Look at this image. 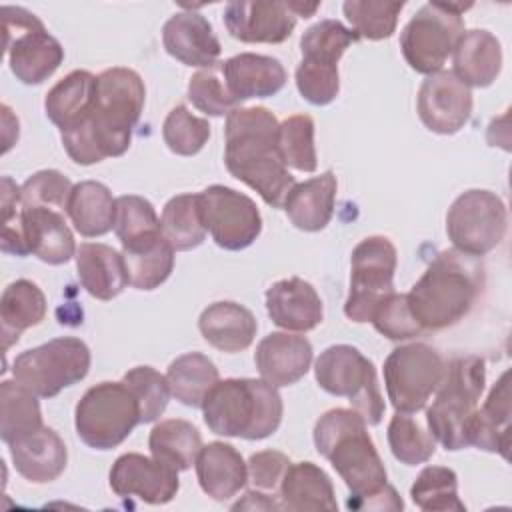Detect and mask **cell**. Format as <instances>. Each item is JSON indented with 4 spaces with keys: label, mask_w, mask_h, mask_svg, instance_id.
Returning <instances> with one entry per match:
<instances>
[{
    "label": "cell",
    "mask_w": 512,
    "mask_h": 512,
    "mask_svg": "<svg viewBox=\"0 0 512 512\" xmlns=\"http://www.w3.org/2000/svg\"><path fill=\"white\" fill-rule=\"evenodd\" d=\"M194 466L200 488L218 502L236 496L248 482V464L242 454L226 442L202 446Z\"/></svg>",
    "instance_id": "27"
},
{
    "label": "cell",
    "mask_w": 512,
    "mask_h": 512,
    "mask_svg": "<svg viewBox=\"0 0 512 512\" xmlns=\"http://www.w3.org/2000/svg\"><path fill=\"white\" fill-rule=\"evenodd\" d=\"M412 502L426 512H464L466 506L458 498V476L446 466H426L410 488Z\"/></svg>",
    "instance_id": "41"
},
{
    "label": "cell",
    "mask_w": 512,
    "mask_h": 512,
    "mask_svg": "<svg viewBox=\"0 0 512 512\" xmlns=\"http://www.w3.org/2000/svg\"><path fill=\"white\" fill-rule=\"evenodd\" d=\"M16 472L34 484L56 480L68 462L64 440L48 426L8 444Z\"/></svg>",
    "instance_id": "25"
},
{
    "label": "cell",
    "mask_w": 512,
    "mask_h": 512,
    "mask_svg": "<svg viewBox=\"0 0 512 512\" xmlns=\"http://www.w3.org/2000/svg\"><path fill=\"white\" fill-rule=\"evenodd\" d=\"M90 348L74 336L54 338L14 358L12 374L18 384L38 398H52L60 390L86 378Z\"/></svg>",
    "instance_id": "11"
},
{
    "label": "cell",
    "mask_w": 512,
    "mask_h": 512,
    "mask_svg": "<svg viewBox=\"0 0 512 512\" xmlns=\"http://www.w3.org/2000/svg\"><path fill=\"white\" fill-rule=\"evenodd\" d=\"M314 376L322 390L348 398L350 406L368 426L384 416V400L378 388L374 364L350 344L328 346L314 364Z\"/></svg>",
    "instance_id": "10"
},
{
    "label": "cell",
    "mask_w": 512,
    "mask_h": 512,
    "mask_svg": "<svg viewBox=\"0 0 512 512\" xmlns=\"http://www.w3.org/2000/svg\"><path fill=\"white\" fill-rule=\"evenodd\" d=\"M278 144L284 164L298 172H314L318 166L314 146V120L308 114H294L280 122Z\"/></svg>",
    "instance_id": "44"
},
{
    "label": "cell",
    "mask_w": 512,
    "mask_h": 512,
    "mask_svg": "<svg viewBox=\"0 0 512 512\" xmlns=\"http://www.w3.org/2000/svg\"><path fill=\"white\" fill-rule=\"evenodd\" d=\"M292 12L300 18H310L318 8H320V2H302V0H288Z\"/></svg>",
    "instance_id": "54"
},
{
    "label": "cell",
    "mask_w": 512,
    "mask_h": 512,
    "mask_svg": "<svg viewBox=\"0 0 512 512\" xmlns=\"http://www.w3.org/2000/svg\"><path fill=\"white\" fill-rule=\"evenodd\" d=\"M258 374L274 388L292 386L306 376L312 364V344L306 336L272 332L264 336L254 352Z\"/></svg>",
    "instance_id": "20"
},
{
    "label": "cell",
    "mask_w": 512,
    "mask_h": 512,
    "mask_svg": "<svg viewBox=\"0 0 512 512\" xmlns=\"http://www.w3.org/2000/svg\"><path fill=\"white\" fill-rule=\"evenodd\" d=\"M222 78L230 94L238 100L268 98L278 94L286 84V70L278 58L242 52L220 62Z\"/></svg>",
    "instance_id": "24"
},
{
    "label": "cell",
    "mask_w": 512,
    "mask_h": 512,
    "mask_svg": "<svg viewBox=\"0 0 512 512\" xmlns=\"http://www.w3.org/2000/svg\"><path fill=\"white\" fill-rule=\"evenodd\" d=\"M166 380L172 396L190 408H202L206 394L220 380L216 364L200 354L188 352L170 362Z\"/></svg>",
    "instance_id": "38"
},
{
    "label": "cell",
    "mask_w": 512,
    "mask_h": 512,
    "mask_svg": "<svg viewBox=\"0 0 512 512\" xmlns=\"http://www.w3.org/2000/svg\"><path fill=\"white\" fill-rule=\"evenodd\" d=\"M148 448L156 460L182 472L196 464L202 450V436L192 422L170 418L158 422L150 430Z\"/></svg>",
    "instance_id": "37"
},
{
    "label": "cell",
    "mask_w": 512,
    "mask_h": 512,
    "mask_svg": "<svg viewBox=\"0 0 512 512\" xmlns=\"http://www.w3.org/2000/svg\"><path fill=\"white\" fill-rule=\"evenodd\" d=\"M382 336L388 340H408L424 332L414 314L410 312L406 294H388L372 314L370 320Z\"/></svg>",
    "instance_id": "50"
},
{
    "label": "cell",
    "mask_w": 512,
    "mask_h": 512,
    "mask_svg": "<svg viewBox=\"0 0 512 512\" xmlns=\"http://www.w3.org/2000/svg\"><path fill=\"white\" fill-rule=\"evenodd\" d=\"M296 18L288 0H234L224 8L228 34L248 44H280L288 40Z\"/></svg>",
    "instance_id": "18"
},
{
    "label": "cell",
    "mask_w": 512,
    "mask_h": 512,
    "mask_svg": "<svg viewBox=\"0 0 512 512\" xmlns=\"http://www.w3.org/2000/svg\"><path fill=\"white\" fill-rule=\"evenodd\" d=\"M200 210L206 232L224 250H244L262 232V216L258 206L246 194L212 184L200 194Z\"/></svg>",
    "instance_id": "16"
},
{
    "label": "cell",
    "mask_w": 512,
    "mask_h": 512,
    "mask_svg": "<svg viewBox=\"0 0 512 512\" xmlns=\"http://www.w3.org/2000/svg\"><path fill=\"white\" fill-rule=\"evenodd\" d=\"M280 506L290 512L338 510L330 476L314 462H296L280 482Z\"/></svg>",
    "instance_id": "30"
},
{
    "label": "cell",
    "mask_w": 512,
    "mask_h": 512,
    "mask_svg": "<svg viewBox=\"0 0 512 512\" xmlns=\"http://www.w3.org/2000/svg\"><path fill=\"white\" fill-rule=\"evenodd\" d=\"M2 30L10 70L22 84H42L62 64V44L48 34L34 12L2 6Z\"/></svg>",
    "instance_id": "12"
},
{
    "label": "cell",
    "mask_w": 512,
    "mask_h": 512,
    "mask_svg": "<svg viewBox=\"0 0 512 512\" xmlns=\"http://www.w3.org/2000/svg\"><path fill=\"white\" fill-rule=\"evenodd\" d=\"M472 92L454 76L452 70H440L426 76L418 90V116L422 124L436 134H456L472 116Z\"/></svg>",
    "instance_id": "17"
},
{
    "label": "cell",
    "mask_w": 512,
    "mask_h": 512,
    "mask_svg": "<svg viewBox=\"0 0 512 512\" xmlns=\"http://www.w3.org/2000/svg\"><path fill=\"white\" fill-rule=\"evenodd\" d=\"M472 4L426 2L400 32V50L406 64L420 74H436L452 56L464 34L462 12Z\"/></svg>",
    "instance_id": "7"
},
{
    "label": "cell",
    "mask_w": 512,
    "mask_h": 512,
    "mask_svg": "<svg viewBox=\"0 0 512 512\" xmlns=\"http://www.w3.org/2000/svg\"><path fill=\"white\" fill-rule=\"evenodd\" d=\"M510 372L506 370L492 386L482 408H476L468 424V446H478L486 452H500L508 458L510 448Z\"/></svg>",
    "instance_id": "29"
},
{
    "label": "cell",
    "mask_w": 512,
    "mask_h": 512,
    "mask_svg": "<svg viewBox=\"0 0 512 512\" xmlns=\"http://www.w3.org/2000/svg\"><path fill=\"white\" fill-rule=\"evenodd\" d=\"M288 466H290V460L286 454L278 450H262L250 456L248 474L256 488L274 490V488H280V482Z\"/></svg>",
    "instance_id": "51"
},
{
    "label": "cell",
    "mask_w": 512,
    "mask_h": 512,
    "mask_svg": "<svg viewBox=\"0 0 512 512\" xmlns=\"http://www.w3.org/2000/svg\"><path fill=\"white\" fill-rule=\"evenodd\" d=\"M198 328L210 346L220 352L234 354L246 350L254 342L258 322L246 306L222 300L202 310Z\"/></svg>",
    "instance_id": "28"
},
{
    "label": "cell",
    "mask_w": 512,
    "mask_h": 512,
    "mask_svg": "<svg viewBox=\"0 0 512 512\" xmlns=\"http://www.w3.org/2000/svg\"><path fill=\"white\" fill-rule=\"evenodd\" d=\"M110 488L120 498L136 496L146 504L170 502L178 488V470L168 464L148 458L138 452H128L116 458L110 470Z\"/></svg>",
    "instance_id": "19"
},
{
    "label": "cell",
    "mask_w": 512,
    "mask_h": 512,
    "mask_svg": "<svg viewBox=\"0 0 512 512\" xmlns=\"http://www.w3.org/2000/svg\"><path fill=\"white\" fill-rule=\"evenodd\" d=\"M336 188L338 184L334 172L326 170L320 176L294 184L282 208L298 230L318 232L332 220Z\"/></svg>",
    "instance_id": "32"
},
{
    "label": "cell",
    "mask_w": 512,
    "mask_h": 512,
    "mask_svg": "<svg viewBox=\"0 0 512 512\" xmlns=\"http://www.w3.org/2000/svg\"><path fill=\"white\" fill-rule=\"evenodd\" d=\"M444 368L446 362L438 350L424 342L394 348L384 360V384L394 410L414 414L426 408L442 382Z\"/></svg>",
    "instance_id": "13"
},
{
    "label": "cell",
    "mask_w": 512,
    "mask_h": 512,
    "mask_svg": "<svg viewBox=\"0 0 512 512\" xmlns=\"http://www.w3.org/2000/svg\"><path fill=\"white\" fill-rule=\"evenodd\" d=\"M22 240L28 254H34L46 264L58 266L76 256L72 230L66 224L64 212L50 208H22Z\"/></svg>",
    "instance_id": "23"
},
{
    "label": "cell",
    "mask_w": 512,
    "mask_h": 512,
    "mask_svg": "<svg viewBox=\"0 0 512 512\" xmlns=\"http://www.w3.org/2000/svg\"><path fill=\"white\" fill-rule=\"evenodd\" d=\"M174 248L160 232H152L122 244L130 284L138 290H154L174 270Z\"/></svg>",
    "instance_id": "33"
},
{
    "label": "cell",
    "mask_w": 512,
    "mask_h": 512,
    "mask_svg": "<svg viewBox=\"0 0 512 512\" xmlns=\"http://www.w3.org/2000/svg\"><path fill=\"white\" fill-rule=\"evenodd\" d=\"M454 76L468 88L490 86L502 68V46L488 30H468L460 36L454 52Z\"/></svg>",
    "instance_id": "31"
},
{
    "label": "cell",
    "mask_w": 512,
    "mask_h": 512,
    "mask_svg": "<svg viewBox=\"0 0 512 512\" xmlns=\"http://www.w3.org/2000/svg\"><path fill=\"white\" fill-rule=\"evenodd\" d=\"M266 310L276 326L292 332H310L324 316L316 288L298 276L278 280L266 290Z\"/></svg>",
    "instance_id": "22"
},
{
    "label": "cell",
    "mask_w": 512,
    "mask_h": 512,
    "mask_svg": "<svg viewBox=\"0 0 512 512\" xmlns=\"http://www.w3.org/2000/svg\"><path fill=\"white\" fill-rule=\"evenodd\" d=\"M96 76L88 70H74L56 82L46 98L44 110L48 120L62 130L72 128L84 116H88L94 100Z\"/></svg>",
    "instance_id": "36"
},
{
    "label": "cell",
    "mask_w": 512,
    "mask_h": 512,
    "mask_svg": "<svg viewBox=\"0 0 512 512\" xmlns=\"http://www.w3.org/2000/svg\"><path fill=\"white\" fill-rule=\"evenodd\" d=\"M242 508H248V510H280L282 506L280 504H276L274 500H270L266 494H260V492H256V490H250V492H246L244 494V500L242 502H236L234 506H232V510H242Z\"/></svg>",
    "instance_id": "53"
},
{
    "label": "cell",
    "mask_w": 512,
    "mask_h": 512,
    "mask_svg": "<svg viewBox=\"0 0 512 512\" xmlns=\"http://www.w3.org/2000/svg\"><path fill=\"white\" fill-rule=\"evenodd\" d=\"M162 236L178 252L200 246L206 238L198 194H178L170 198L160 216Z\"/></svg>",
    "instance_id": "40"
},
{
    "label": "cell",
    "mask_w": 512,
    "mask_h": 512,
    "mask_svg": "<svg viewBox=\"0 0 512 512\" xmlns=\"http://www.w3.org/2000/svg\"><path fill=\"white\" fill-rule=\"evenodd\" d=\"M66 214L70 216L80 236H104L114 228L116 198H112V192L106 184L96 180H84L74 184Z\"/></svg>",
    "instance_id": "35"
},
{
    "label": "cell",
    "mask_w": 512,
    "mask_h": 512,
    "mask_svg": "<svg viewBox=\"0 0 512 512\" xmlns=\"http://www.w3.org/2000/svg\"><path fill=\"white\" fill-rule=\"evenodd\" d=\"M122 382L132 390L138 400L140 424L154 422L164 414L172 396L164 374H160L152 366H136L124 374Z\"/></svg>",
    "instance_id": "46"
},
{
    "label": "cell",
    "mask_w": 512,
    "mask_h": 512,
    "mask_svg": "<svg viewBox=\"0 0 512 512\" xmlns=\"http://www.w3.org/2000/svg\"><path fill=\"white\" fill-rule=\"evenodd\" d=\"M204 422L218 436L262 440L272 436L282 422L278 390L254 378L218 380L202 402Z\"/></svg>",
    "instance_id": "5"
},
{
    "label": "cell",
    "mask_w": 512,
    "mask_h": 512,
    "mask_svg": "<svg viewBox=\"0 0 512 512\" xmlns=\"http://www.w3.org/2000/svg\"><path fill=\"white\" fill-rule=\"evenodd\" d=\"M74 258L82 288L96 300H112L130 284L124 256L108 244L84 242Z\"/></svg>",
    "instance_id": "26"
},
{
    "label": "cell",
    "mask_w": 512,
    "mask_h": 512,
    "mask_svg": "<svg viewBox=\"0 0 512 512\" xmlns=\"http://www.w3.org/2000/svg\"><path fill=\"white\" fill-rule=\"evenodd\" d=\"M114 232L120 244L136 240L140 236L160 232V218L150 200L124 194L116 198V216H114Z\"/></svg>",
    "instance_id": "49"
},
{
    "label": "cell",
    "mask_w": 512,
    "mask_h": 512,
    "mask_svg": "<svg viewBox=\"0 0 512 512\" xmlns=\"http://www.w3.org/2000/svg\"><path fill=\"white\" fill-rule=\"evenodd\" d=\"M404 2H384V0H348L342 4L346 20L358 38L384 40L390 38L398 24V14Z\"/></svg>",
    "instance_id": "42"
},
{
    "label": "cell",
    "mask_w": 512,
    "mask_h": 512,
    "mask_svg": "<svg viewBox=\"0 0 512 512\" xmlns=\"http://www.w3.org/2000/svg\"><path fill=\"white\" fill-rule=\"evenodd\" d=\"M74 184L58 170H40L20 186L22 208H50L66 212Z\"/></svg>",
    "instance_id": "48"
},
{
    "label": "cell",
    "mask_w": 512,
    "mask_h": 512,
    "mask_svg": "<svg viewBox=\"0 0 512 512\" xmlns=\"http://www.w3.org/2000/svg\"><path fill=\"white\" fill-rule=\"evenodd\" d=\"M46 296L32 280L20 278L10 282L0 298V322H2V348L4 352L18 342L20 334L32 326H38L46 316Z\"/></svg>",
    "instance_id": "34"
},
{
    "label": "cell",
    "mask_w": 512,
    "mask_h": 512,
    "mask_svg": "<svg viewBox=\"0 0 512 512\" xmlns=\"http://www.w3.org/2000/svg\"><path fill=\"white\" fill-rule=\"evenodd\" d=\"M366 426L354 408H332L314 426V446L344 480L350 498H362L388 484L384 462Z\"/></svg>",
    "instance_id": "4"
},
{
    "label": "cell",
    "mask_w": 512,
    "mask_h": 512,
    "mask_svg": "<svg viewBox=\"0 0 512 512\" xmlns=\"http://www.w3.org/2000/svg\"><path fill=\"white\" fill-rule=\"evenodd\" d=\"M486 384V366L478 356L452 358L436 388L432 406L426 410L428 432L446 450L468 446V424L478 408Z\"/></svg>",
    "instance_id": "6"
},
{
    "label": "cell",
    "mask_w": 512,
    "mask_h": 512,
    "mask_svg": "<svg viewBox=\"0 0 512 512\" xmlns=\"http://www.w3.org/2000/svg\"><path fill=\"white\" fill-rule=\"evenodd\" d=\"M278 130L280 122L264 106L236 108L226 116L224 126L228 172L258 192L272 208H282L296 184L280 154Z\"/></svg>",
    "instance_id": "2"
},
{
    "label": "cell",
    "mask_w": 512,
    "mask_h": 512,
    "mask_svg": "<svg viewBox=\"0 0 512 512\" xmlns=\"http://www.w3.org/2000/svg\"><path fill=\"white\" fill-rule=\"evenodd\" d=\"M30 390L16 380L0 382V438L10 444L42 428L40 404Z\"/></svg>",
    "instance_id": "39"
},
{
    "label": "cell",
    "mask_w": 512,
    "mask_h": 512,
    "mask_svg": "<svg viewBox=\"0 0 512 512\" xmlns=\"http://www.w3.org/2000/svg\"><path fill=\"white\" fill-rule=\"evenodd\" d=\"M486 284V268L478 256L456 248L442 250L406 294L410 312L424 330L458 324L476 304Z\"/></svg>",
    "instance_id": "3"
},
{
    "label": "cell",
    "mask_w": 512,
    "mask_h": 512,
    "mask_svg": "<svg viewBox=\"0 0 512 512\" xmlns=\"http://www.w3.org/2000/svg\"><path fill=\"white\" fill-rule=\"evenodd\" d=\"M164 144L178 156L198 154L210 138V124L206 118L194 116L184 104L174 106L162 126Z\"/></svg>",
    "instance_id": "45"
},
{
    "label": "cell",
    "mask_w": 512,
    "mask_h": 512,
    "mask_svg": "<svg viewBox=\"0 0 512 512\" xmlns=\"http://www.w3.org/2000/svg\"><path fill=\"white\" fill-rule=\"evenodd\" d=\"M356 40L358 34L338 20H320L302 34L296 88L304 100L314 106H326L338 96V60Z\"/></svg>",
    "instance_id": "9"
},
{
    "label": "cell",
    "mask_w": 512,
    "mask_h": 512,
    "mask_svg": "<svg viewBox=\"0 0 512 512\" xmlns=\"http://www.w3.org/2000/svg\"><path fill=\"white\" fill-rule=\"evenodd\" d=\"M162 44L172 58L196 68L214 66L222 52L212 24L194 10L176 12L166 20L162 28Z\"/></svg>",
    "instance_id": "21"
},
{
    "label": "cell",
    "mask_w": 512,
    "mask_h": 512,
    "mask_svg": "<svg viewBox=\"0 0 512 512\" xmlns=\"http://www.w3.org/2000/svg\"><path fill=\"white\" fill-rule=\"evenodd\" d=\"M346 506L350 510H402L404 502L398 492L390 484H386L380 490L362 498H348Z\"/></svg>",
    "instance_id": "52"
},
{
    "label": "cell",
    "mask_w": 512,
    "mask_h": 512,
    "mask_svg": "<svg viewBox=\"0 0 512 512\" xmlns=\"http://www.w3.org/2000/svg\"><path fill=\"white\" fill-rule=\"evenodd\" d=\"M508 212L502 198L490 190H466L446 214V234L464 254L482 258L506 236Z\"/></svg>",
    "instance_id": "15"
},
{
    "label": "cell",
    "mask_w": 512,
    "mask_h": 512,
    "mask_svg": "<svg viewBox=\"0 0 512 512\" xmlns=\"http://www.w3.org/2000/svg\"><path fill=\"white\" fill-rule=\"evenodd\" d=\"M188 100L194 108L208 116H228L238 108V100L230 94L224 78L222 66L216 62L214 66L196 72L188 82Z\"/></svg>",
    "instance_id": "47"
},
{
    "label": "cell",
    "mask_w": 512,
    "mask_h": 512,
    "mask_svg": "<svg viewBox=\"0 0 512 512\" xmlns=\"http://www.w3.org/2000/svg\"><path fill=\"white\" fill-rule=\"evenodd\" d=\"M388 444L394 458L406 466L428 462L436 452V440L418 420L396 412L388 424Z\"/></svg>",
    "instance_id": "43"
},
{
    "label": "cell",
    "mask_w": 512,
    "mask_h": 512,
    "mask_svg": "<svg viewBox=\"0 0 512 512\" xmlns=\"http://www.w3.org/2000/svg\"><path fill=\"white\" fill-rule=\"evenodd\" d=\"M144 98L146 88L138 72L116 66L98 74L88 116L60 132L68 156L82 166L122 156L130 148Z\"/></svg>",
    "instance_id": "1"
},
{
    "label": "cell",
    "mask_w": 512,
    "mask_h": 512,
    "mask_svg": "<svg viewBox=\"0 0 512 512\" xmlns=\"http://www.w3.org/2000/svg\"><path fill=\"white\" fill-rule=\"evenodd\" d=\"M74 424L86 446L110 450L120 446L140 424V406L124 382H100L78 400Z\"/></svg>",
    "instance_id": "8"
},
{
    "label": "cell",
    "mask_w": 512,
    "mask_h": 512,
    "mask_svg": "<svg viewBox=\"0 0 512 512\" xmlns=\"http://www.w3.org/2000/svg\"><path fill=\"white\" fill-rule=\"evenodd\" d=\"M398 254L386 236H368L356 244L350 258V292L344 314L352 322H370L378 304L394 292Z\"/></svg>",
    "instance_id": "14"
}]
</instances>
